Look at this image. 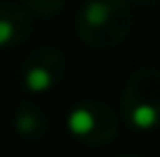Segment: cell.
<instances>
[{"label": "cell", "mask_w": 160, "mask_h": 157, "mask_svg": "<svg viewBox=\"0 0 160 157\" xmlns=\"http://www.w3.org/2000/svg\"><path fill=\"white\" fill-rule=\"evenodd\" d=\"M74 30L86 46L98 51L121 46L132 30L130 0H84L74 16Z\"/></svg>", "instance_id": "cell-1"}, {"label": "cell", "mask_w": 160, "mask_h": 157, "mask_svg": "<svg viewBox=\"0 0 160 157\" xmlns=\"http://www.w3.org/2000/svg\"><path fill=\"white\" fill-rule=\"evenodd\" d=\"M118 113L135 132H153L160 127V69L144 65L128 76L121 90Z\"/></svg>", "instance_id": "cell-2"}, {"label": "cell", "mask_w": 160, "mask_h": 157, "mask_svg": "<svg viewBox=\"0 0 160 157\" xmlns=\"http://www.w3.org/2000/svg\"><path fill=\"white\" fill-rule=\"evenodd\" d=\"M65 125L74 141L88 148H100L116 139L118 116L102 99H81L70 109Z\"/></svg>", "instance_id": "cell-3"}, {"label": "cell", "mask_w": 160, "mask_h": 157, "mask_svg": "<svg viewBox=\"0 0 160 157\" xmlns=\"http://www.w3.org/2000/svg\"><path fill=\"white\" fill-rule=\"evenodd\" d=\"M65 72H68L65 53L56 46L44 44L32 48L23 58L19 67V81L30 97H37L58 88L65 79Z\"/></svg>", "instance_id": "cell-4"}, {"label": "cell", "mask_w": 160, "mask_h": 157, "mask_svg": "<svg viewBox=\"0 0 160 157\" xmlns=\"http://www.w3.org/2000/svg\"><path fill=\"white\" fill-rule=\"evenodd\" d=\"M30 14L16 2H0V48L16 46L30 35Z\"/></svg>", "instance_id": "cell-5"}, {"label": "cell", "mask_w": 160, "mask_h": 157, "mask_svg": "<svg viewBox=\"0 0 160 157\" xmlns=\"http://www.w3.org/2000/svg\"><path fill=\"white\" fill-rule=\"evenodd\" d=\"M14 129L26 141H40L49 134V116L35 99H23L14 113Z\"/></svg>", "instance_id": "cell-6"}, {"label": "cell", "mask_w": 160, "mask_h": 157, "mask_svg": "<svg viewBox=\"0 0 160 157\" xmlns=\"http://www.w3.org/2000/svg\"><path fill=\"white\" fill-rule=\"evenodd\" d=\"M21 7H23L30 16L51 21L53 16H58L63 12L65 0H21Z\"/></svg>", "instance_id": "cell-7"}, {"label": "cell", "mask_w": 160, "mask_h": 157, "mask_svg": "<svg viewBox=\"0 0 160 157\" xmlns=\"http://www.w3.org/2000/svg\"><path fill=\"white\" fill-rule=\"evenodd\" d=\"M137 5H142V7H151V5H156L158 0H135Z\"/></svg>", "instance_id": "cell-8"}, {"label": "cell", "mask_w": 160, "mask_h": 157, "mask_svg": "<svg viewBox=\"0 0 160 157\" xmlns=\"http://www.w3.org/2000/svg\"><path fill=\"white\" fill-rule=\"evenodd\" d=\"M118 157H137V155H118Z\"/></svg>", "instance_id": "cell-9"}]
</instances>
